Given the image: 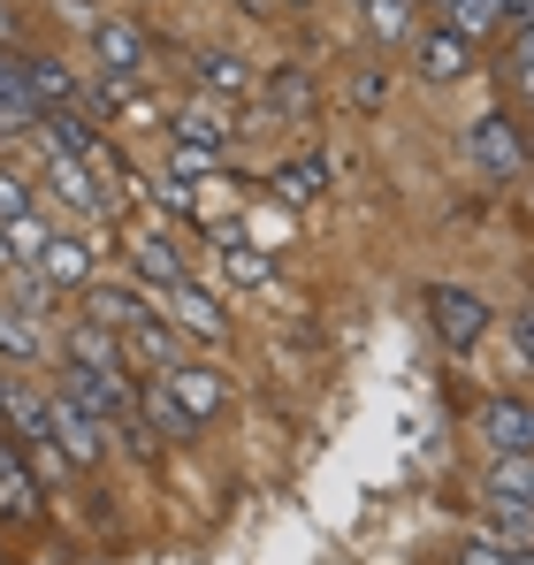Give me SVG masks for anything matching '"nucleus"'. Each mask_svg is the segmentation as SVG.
Masks as SVG:
<instances>
[{"label": "nucleus", "instance_id": "obj_1", "mask_svg": "<svg viewBox=\"0 0 534 565\" xmlns=\"http://www.w3.org/2000/svg\"><path fill=\"white\" fill-rule=\"evenodd\" d=\"M46 436H54L77 467H99V459H107V420L92 413L70 382H54V390H46Z\"/></svg>", "mask_w": 534, "mask_h": 565}, {"label": "nucleus", "instance_id": "obj_2", "mask_svg": "<svg viewBox=\"0 0 534 565\" xmlns=\"http://www.w3.org/2000/svg\"><path fill=\"white\" fill-rule=\"evenodd\" d=\"M466 146H473V161H481V177H489V184H520V177H527V161H534V146L520 138V122H512V115H473Z\"/></svg>", "mask_w": 534, "mask_h": 565}, {"label": "nucleus", "instance_id": "obj_3", "mask_svg": "<svg viewBox=\"0 0 534 565\" xmlns=\"http://www.w3.org/2000/svg\"><path fill=\"white\" fill-rule=\"evenodd\" d=\"M428 321H436V337H444L450 352H473L489 337V306L473 290H458V282H436L428 290Z\"/></svg>", "mask_w": 534, "mask_h": 565}, {"label": "nucleus", "instance_id": "obj_4", "mask_svg": "<svg viewBox=\"0 0 534 565\" xmlns=\"http://www.w3.org/2000/svg\"><path fill=\"white\" fill-rule=\"evenodd\" d=\"M153 298H161V321H177L183 337H206V344H222V337H229V313H222V298H214V290H199L191 276L169 282V290H153Z\"/></svg>", "mask_w": 534, "mask_h": 565}, {"label": "nucleus", "instance_id": "obj_5", "mask_svg": "<svg viewBox=\"0 0 534 565\" xmlns=\"http://www.w3.org/2000/svg\"><path fill=\"white\" fill-rule=\"evenodd\" d=\"M161 313V298L146 290V282H85V321H99V329H138V321H153Z\"/></svg>", "mask_w": 534, "mask_h": 565}, {"label": "nucleus", "instance_id": "obj_6", "mask_svg": "<svg viewBox=\"0 0 534 565\" xmlns=\"http://www.w3.org/2000/svg\"><path fill=\"white\" fill-rule=\"evenodd\" d=\"M481 444H489V459H534V405L527 397H489L481 405Z\"/></svg>", "mask_w": 534, "mask_h": 565}, {"label": "nucleus", "instance_id": "obj_7", "mask_svg": "<svg viewBox=\"0 0 534 565\" xmlns=\"http://www.w3.org/2000/svg\"><path fill=\"white\" fill-rule=\"evenodd\" d=\"M413 62H420V77H428V85H458V77H466V62H473V39H466L458 23H436V31H420Z\"/></svg>", "mask_w": 534, "mask_h": 565}, {"label": "nucleus", "instance_id": "obj_8", "mask_svg": "<svg viewBox=\"0 0 534 565\" xmlns=\"http://www.w3.org/2000/svg\"><path fill=\"white\" fill-rule=\"evenodd\" d=\"M46 184L62 191L85 222H99V214H115V199L99 191V177H92V161H77V153H46Z\"/></svg>", "mask_w": 534, "mask_h": 565}, {"label": "nucleus", "instance_id": "obj_9", "mask_svg": "<svg viewBox=\"0 0 534 565\" xmlns=\"http://www.w3.org/2000/svg\"><path fill=\"white\" fill-rule=\"evenodd\" d=\"M161 390L177 397V405L191 413V420H199V428H206V420L222 413V397H229V390H222V375H214V367H199V360H177V367L161 375Z\"/></svg>", "mask_w": 534, "mask_h": 565}, {"label": "nucleus", "instance_id": "obj_10", "mask_svg": "<svg viewBox=\"0 0 534 565\" xmlns=\"http://www.w3.org/2000/svg\"><path fill=\"white\" fill-rule=\"evenodd\" d=\"M23 85H31V99L54 115V107H85V77L62 62V54H23Z\"/></svg>", "mask_w": 534, "mask_h": 565}, {"label": "nucleus", "instance_id": "obj_11", "mask_svg": "<svg viewBox=\"0 0 534 565\" xmlns=\"http://www.w3.org/2000/svg\"><path fill=\"white\" fill-rule=\"evenodd\" d=\"M130 276L146 282V290H169V282H183L191 268H183V253H177L169 230H138V237H130Z\"/></svg>", "mask_w": 534, "mask_h": 565}, {"label": "nucleus", "instance_id": "obj_12", "mask_svg": "<svg viewBox=\"0 0 534 565\" xmlns=\"http://www.w3.org/2000/svg\"><path fill=\"white\" fill-rule=\"evenodd\" d=\"M39 276L54 282V290H77V282L99 276V245H92V237H77V230H54V245H46Z\"/></svg>", "mask_w": 534, "mask_h": 565}, {"label": "nucleus", "instance_id": "obj_13", "mask_svg": "<svg viewBox=\"0 0 534 565\" xmlns=\"http://www.w3.org/2000/svg\"><path fill=\"white\" fill-rule=\"evenodd\" d=\"M169 130H177V146H191V153H214V161L229 153V107H222V99H191V107H177Z\"/></svg>", "mask_w": 534, "mask_h": 565}, {"label": "nucleus", "instance_id": "obj_14", "mask_svg": "<svg viewBox=\"0 0 534 565\" xmlns=\"http://www.w3.org/2000/svg\"><path fill=\"white\" fill-rule=\"evenodd\" d=\"M0 520H39V467L0 436Z\"/></svg>", "mask_w": 534, "mask_h": 565}, {"label": "nucleus", "instance_id": "obj_15", "mask_svg": "<svg viewBox=\"0 0 534 565\" xmlns=\"http://www.w3.org/2000/svg\"><path fill=\"white\" fill-rule=\"evenodd\" d=\"M92 62H99V70L138 77V70H146V31H138V23H107V15H99V23H92Z\"/></svg>", "mask_w": 534, "mask_h": 565}, {"label": "nucleus", "instance_id": "obj_16", "mask_svg": "<svg viewBox=\"0 0 534 565\" xmlns=\"http://www.w3.org/2000/svg\"><path fill=\"white\" fill-rule=\"evenodd\" d=\"M0 360L8 367H46V329L23 306H0Z\"/></svg>", "mask_w": 534, "mask_h": 565}, {"label": "nucleus", "instance_id": "obj_17", "mask_svg": "<svg viewBox=\"0 0 534 565\" xmlns=\"http://www.w3.org/2000/svg\"><path fill=\"white\" fill-rule=\"evenodd\" d=\"M39 138H46V153H77V161H99V130H92L85 107H54V115L39 122Z\"/></svg>", "mask_w": 534, "mask_h": 565}, {"label": "nucleus", "instance_id": "obj_18", "mask_svg": "<svg viewBox=\"0 0 534 565\" xmlns=\"http://www.w3.org/2000/svg\"><path fill=\"white\" fill-rule=\"evenodd\" d=\"M222 268H229V282H245V290H267V276H275V260H267L237 222L222 230Z\"/></svg>", "mask_w": 534, "mask_h": 565}, {"label": "nucleus", "instance_id": "obj_19", "mask_svg": "<svg viewBox=\"0 0 534 565\" xmlns=\"http://www.w3.org/2000/svg\"><path fill=\"white\" fill-rule=\"evenodd\" d=\"M481 497H489V512L496 504H534V459H489Z\"/></svg>", "mask_w": 534, "mask_h": 565}, {"label": "nucleus", "instance_id": "obj_20", "mask_svg": "<svg viewBox=\"0 0 534 565\" xmlns=\"http://www.w3.org/2000/svg\"><path fill=\"white\" fill-rule=\"evenodd\" d=\"M0 237H8V253H15V268H39L46 260V245H54V222L31 206V214H15V222H0Z\"/></svg>", "mask_w": 534, "mask_h": 565}, {"label": "nucleus", "instance_id": "obj_21", "mask_svg": "<svg viewBox=\"0 0 534 565\" xmlns=\"http://www.w3.org/2000/svg\"><path fill=\"white\" fill-rule=\"evenodd\" d=\"M62 344H70V360H77V367H122V337H115V329H99V321H77Z\"/></svg>", "mask_w": 534, "mask_h": 565}, {"label": "nucleus", "instance_id": "obj_22", "mask_svg": "<svg viewBox=\"0 0 534 565\" xmlns=\"http://www.w3.org/2000/svg\"><path fill=\"white\" fill-rule=\"evenodd\" d=\"M138 405H146V420H153V436H199V420H191V413H183L177 397H169V390H161V382H153V390H138Z\"/></svg>", "mask_w": 534, "mask_h": 565}, {"label": "nucleus", "instance_id": "obj_23", "mask_svg": "<svg viewBox=\"0 0 534 565\" xmlns=\"http://www.w3.org/2000/svg\"><path fill=\"white\" fill-rule=\"evenodd\" d=\"M321 191H329V169H321V161H290V169L275 177V199H282V206H313Z\"/></svg>", "mask_w": 534, "mask_h": 565}, {"label": "nucleus", "instance_id": "obj_24", "mask_svg": "<svg viewBox=\"0 0 534 565\" xmlns=\"http://www.w3.org/2000/svg\"><path fill=\"white\" fill-rule=\"evenodd\" d=\"M199 85L237 99V93H253V70H245V54H199Z\"/></svg>", "mask_w": 534, "mask_h": 565}, {"label": "nucleus", "instance_id": "obj_25", "mask_svg": "<svg viewBox=\"0 0 534 565\" xmlns=\"http://www.w3.org/2000/svg\"><path fill=\"white\" fill-rule=\"evenodd\" d=\"M366 8V31L382 39V46H397L405 31H413V0H359Z\"/></svg>", "mask_w": 534, "mask_h": 565}, {"label": "nucleus", "instance_id": "obj_26", "mask_svg": "<svg viewBox=\"0 0 534 565\" xmlns=\"http://www.w3.org/2000/svg\"><path fill=\"white\" fill-rule=\"evenodd\" d=\"M504 85L520 99H534V23L527 31H512V62H504Z\"/></svg>", "mask_w": 534, "mask_h": 565}, {"label": "nucleus", "instance_id": "obj_27", "mask_svg": "<svg viewBox=\"0 0 534 565\" xmlns=\"http://www.w3.org/2000/svg\"><path fill=\"white\" fill-rule=\"evenodd\" d=\"M39 206V184L23 177V169H0V222H15V214H31Z\"/></svg>", "mask_w": 534, "mask_h": 565}, {"label": "nucleus", "instance_id": "obj_28", "mask_svg": "<svg viewBox=\"0 0 534 565\" xmlns=\"http://www.w3.org/2000/svg\"><path fill=\"white\" fill-rule=\"evenodd\" d=\"M15 306H23V313H39V321H46V313H54V282L39 276V268H15Z\"/></svg>", "mask_w": 534, "mask_h": 565}, {"label": "nucleus", "instance_id": "obj_29", "mask_svg": "<svg viewBox=\"0 0 534 565\" xmlns=\"http://www.w3.org/2000/svg\"><path fill=\"white\" fill-rule=\"evenodd\" d=\"M458 565H512V543H489V535H473V543L458 551Z\"/></svg>", "mask_w": 534, "mask_h": 565}, {"label": "nucleus", "instance_id": "obj_30", "mask_svg": "<svg viewBox=\"0 0 534 565\" xmlns=\"http://www.w3.org/2000/svg\"><path fill=\"white\" fill-rule=\"evenodd\" d=\"M153 199H161V206H177V214H199V199H191V184H183V177H161V184H153Z\"/></svg>", "mask_w": 534, "mask_h": 565}, {"label": "nucleus", "instance_id": "obj_31", "mask_svg": "<svg viewBox=\"0 0 534 565\" xmlns=\"http://www.w3.org/2000/svg\"><path fill=\"white\" fill-rule=\"evenodd\" d=\"M8 93H31V85H23V54H15V46H0V99Z\"/></svg>", "mask_w": 534, "mask_h": 565}, {"label": "nucleus", "instance_id": "obj_32", "mask_svg": "<svg viewBox=\"0 0 534 565\" xmlns=\"http://www.w3.org/2000/svg\"><path fill=\"white\" fill-rule=\"evenodd\" d=\"M512 337H520V360L534 367V306H520V313H512Z\"/></svg>", "mask_w": 534, "mask_h": 565}, {"label": "nucleus", "instance_id": "obj_33", "mask_svg": "<svg viewBox=\"0 0 534 565\" xmlns=\"http://www.w3.org/2000/svg\"><path fill=\"white\" fill-rule=\"evenodd\" d=\"M267 99H275V107H290V115H298V107H306V77H282V85H275V93H267Z\"/></svg>", "mask_w": 534, "mask_h": 565}, {"label": "nucleus", "instance_id": "obj_34", "mask_svg": "<svg viewBox=\"0 0 534 565\" xmlns=\"http://www.w3.org/2000/svg\"><path fill=\"white\" fill-rule=\"evenodd\" d=\"M504 23H512V31H527V23H534V0H504Z\"/></svg>", "mask_w": 534, "mask_h": 565}, {"label": "nucleus", "instance_id": "obj_35", "mask_svg": "<svg viewBox=\"0 0 534 565\" xmlns=\"http://www.w3.org/2000/svg\"><path fill=\"white\" fill-rule=\"evenodd\" d=\"M512 565H534V543H512Z\"/></svg>", "mask_w": 534, "mask_h": 565}, {"label": "nucleus", "instance_id": "obj_36", "mask_svg": "<svg viewBox=\"0 0 534 565\" xmlns=\"http://www.w3.org/2000/svg\"><path fill=\"white\" fill-rule=\"evenodd\" d=\"M0 276H15V253H8V237H0Z\"/></svg>", "mask_w": 534, "mask_h": 565}, {"label": "nucleus", "instance_id": "obj_37", "mask_svg": "<svg viewBox=\"0 0 534 565\" xmlns=\"http://www.w3.org/2000/svg\"><path fill=\"white\" fill-rule=\"evenodd\" d=\"M0 436H8V397H0Z\"/></svg>", "mask_w": 534, "mask_h": 565}, {"label": "nucleus", "instance_id": "obj_38", "mask_svg": "<svg viewBox=\"0 0 534 565\" xmlns=\"http://www.w3.org/2000/svg\"><path fill=\"white\" fill-rule=\"evenodd\" d=\"M31 565H62V558H31Z\"/></svg>", "mask_w": 534, "mask_h": 565}, {"label": "nucleus", "instance_id": "obj_39", "mask_svg": "<svg viewBox=\"0 0 534 565\" xmlns=\"http://www.w3.org/2000/svg\"><path fill=\"white\" fill-rule=\"evenodd\" d=\"M282 8H306V0H282Z\"/></svg>", "mask_w": 534, "mask_h": 565}]
</instances>
